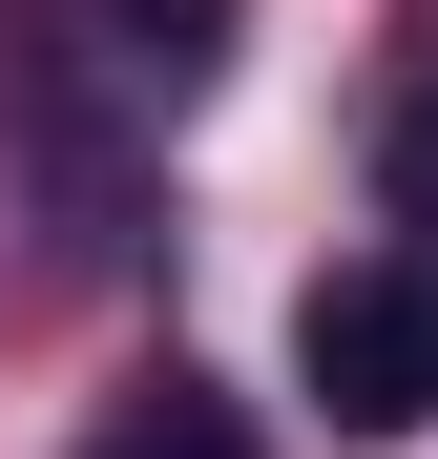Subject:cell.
Returning a JSON list of instances; mask_svg holds the SVG:
<instances>
[{
    "instance_id": "obj_2",
    "label": "cell",
    "mask_w": 438,
    "mask_h": 459,
    "mask_svg": "<svg viewBox=\"0 0 438 459\" xmlns=\"http://www.w3.org/2000/svg\"><path fill=\"white\" fill-rule=\"evenodd\" d=\"M21 22H42V63H84L125 105H188L209 63H230V0H21Z\"/></svg>"
},
{
    "instance_id": "obj_3",
    "label": "cell",
    "mask_w": 438,
    "mask_h": 459,
    "mask_svg": "<svg viewBox=\"0 0 438 459\" xmlns=\"http://www.w3.org/2000/svg\"><path fill=\"white\" fill-rule=\"evenodd\" d=\"M84 459H251V418L209 397V376H146V397H125V418H105Z\"/></svg>"
},
{
    "instance_id": "obj_1",
    "label": "cell",
    "mask_w": 438,
    "mask_h": 459,
    "mask_svg": "<svg viewBox=\"0 0 438 459\" xmlns=\"http://www.w3.org/2000/svg\"><path fill=\"white\" fill-rule=\"evenodd\" d=\"M292 376H313L355 438H417V418H438V230H417V251L313 272V314H292Z\"/></svg>"
},
{
    "instance_id": "obj_4",
    "label": "cell",
    "mask_w": 438,
    "mask_h": 459,
    "mask_svg": "<svg viewBox=\"0 0 438 459\" xmlns=\"http://www.w3.org/2000/svg\"><path fill=\"white\" fill-rule=\"evenodd\" d=\"M397 168H417V188H438V105H417V146H397Z\"/></svg>"
}]
</instances>
